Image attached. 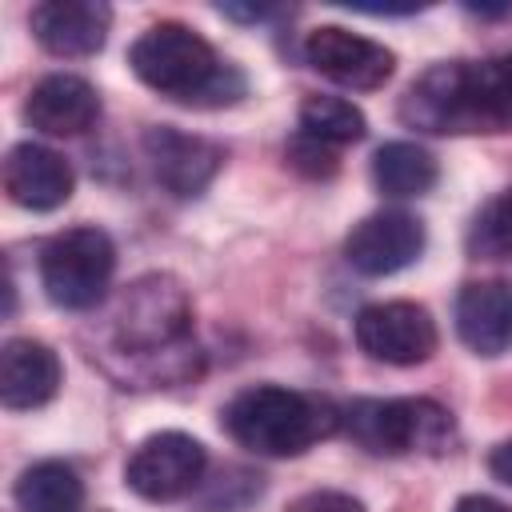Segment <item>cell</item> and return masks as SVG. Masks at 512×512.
I'll return each mask as SVG.
<instances>
[{
    "label": "cell",
    "instance_id": "cell-1",
    "mask_svg": "<svg viewBox=\"0 0 512 512\" xmlns=\"http://www.w3.org/2000/svg\"><path fill=\"white\" fill-rule=\"evenodd\" d=\"M128 64L140 84L188 108H224L248 92L244 72L220 60V52L180 20H164L140 32L128 48Z\"/></svg>",
    "mask_w": 512,
    "mask_h": 512
},
{
    "label": "cell",
    "instance_id": "cell-2",
    "mask_svg": "<svg viewBox=\"0 0 512 512\" xmlns=\"http://www.w3.org/2000/svg\"><path fill=\"white\" fill-rule=\"evenodd\" d=\"M400 120L432 136L512 132V108L500 96L492 60H444L424 68L400 100Z\"/></svg>",
    "mask_w": 512,
    "mask_h": 512
},
{
    "label": "cell",
    "instance_id": "cell-3",
    "mask_svg": "<svg viewBox=\"0 0 512 512\" xmlns=\"http://www.w3.org/2000/svg\"><path fill=\"white\" fill-rule=\"evenodd\" d=\"M220 424L240 448L256 456H300L340 432V408L312 392L256 384L224 404Z\"/></svg>",
    "mask_w": 512,
    "mask_h": 512
},
{
    "label": "cell",
    "instance_id": "cell-4",
    "mask_svg": "<svg viewBox=\"0 0 512 512\" xmlns=\"http://www.w3.org/2000/svg\"><path fill=\"white\" fill-rule=\"evenodd\" d=\"M340 428L372 456H436L452 444V412L428 396H360L340 408Z\"/></svg>",
    "mask_w": 512,
    "mask_h": 512
},
{
    "label": "cell",
    "instance_id": "cell-5",
    "mask_svg": "<svg viewBox=\"0 0 512 512\" xmlns=\"http://www.w3.org/2000/svg\"><path fill=\"white\" fill-rule=\"evenodd\" d=\"M116 272V248L104 228L80 224L56 232L40 248V284L56 308L88 312L104 300Z\"/></svg>",
    "mask_w": 512,
    "mask_h": 512
},
{
    "label": "cell",
    "instance_id": "cell-6",
    "mask_svg": "<svg viewBox=\"0 0 512 512\" xmlns=\"http://www.w3.org/2000/svg\"><path fill=\"white\" fill-rule=\"evenodd\" d=\"M192 332V300L176 276L152 272L128 284L116 308V344L128 356H176Z\"/></svg>",
    "mask_w": 512,
    "mask_h": 512
},
{
    "label": "cell",
    "instance_id": "cell-7",
    "mask_svg": "<svg viewBox=\"0 0 512 512\" xmlns=\"http://www.w3.org/2000/svg\"><path fill=\"white\" fill-rule=\"evenodd\" d=\"M352 332H356V344L364 356L392 364V368L424 364L440 344L436 320L428 316V308H420L412 300H384V304L360 308Z\"/></svg>",
    "mask_w": 512,
    "mask_h": 512
},
{
    "label": "cell",
    "instance_id": "cell-8",
    "mask_svg": "<svg viewBox=\"0 0 512 512\" xmlns=\"http://www.w3.org/2000/svg\"><path fill=\"white\" fill-rule=\"evenodd\" d=\"M208 468V452L196 436L188 432H156L148 436L124 464V484L144 496V500H180L188 492H196V484L204 480Z\"/></svg>",
    "mask_w": 512,
    "mask_h": 512
},
{
    "label": "cell",
    "instance_id": "cell-9",
    "mask_svg": "<svg viewBox=\"0 0 512 512\" xmlns=\"http://www.w3.org/2000/svg\"><path fill=\"white\" fill-rule=\"evenodd\" d=\"M304 60L320 76H328L332 84L352 88V92L380 88L392 76V68H396L392 48H384V44H376L368 36H356L348 28H336V24H324V28H312L308 32Z\"/></svg>",
    "mask_w": 512,
    "mask_h": 512
},
{
    "label": "cell",
    "instance_id": "cell-10",
    "mask_svg": "<svg viewBox=\"0 0 512 512\" xmlns=\"http://www.w3.org/2000/svg\"><path fill=\"white\" fill-rule=\"evenodd\" d=\"M420 252H424V224L404 208H380L364 216L344 240L348 264L364 276H392L416 264Z\"/></svg>",
    "mask_w": 512,
    "mask_h": 512
},
{
    "label": "cell",
    "instance_id": "cell-11",
    "mask_svg": "<svg viewBox=\"0 0 512 512\" xmlns=\"http://www.w3.org/2000/svg\"><path fill=\"white\" fill-rule=\"evenodd\" d=\"M144 156L152 164V176L172 196H196L212 184V176L224 164V148L208 136H192L168 124H156L144 132Z\"/></svg>",
    "mask_w": 512,
    "mask_h": 512
},
{
    "label": "cell",
    "instance_id": "cell-12",
    "mask_svg": "<svg viewBox=\"0 0 512 512\" xmlns=\"http://www.w3.org/2000/svg\"><path fill=\"white\" fill-rule=\"evenodd\" d=\"M72 184H76L72 164L60 152H52L36 140L16 144L4 160V192H8L12 204H20L28 212L60 208L72 196Z\"/></svg>",
    "mask_w": 512,
    "mask_h": 512
},
{
    "label": "cell",
    "instance_id": "cell-13",
    "mask_svg": "<svg viewBox=\"0 0 512 512\" xmlns=\"http://www.w3.org/2000/svg\"><path fill=\"white\" fill-rule=\"evenodd\" d=\"M24 120L44 136H80L100 120V96L84 76L52 72L32 84Z\"/></svg>",
    "mask_w": 512,
    "mask_h": 512
},
{
    "label": "cell",
    "instance_id": "cell-14",
    "mask_svg": "<svg viewBox=\"0 0 512 512\" xmlns=\"http://www.w3.org/2000/svg\"><path fill=\"white\" fill-rule=\"evenodd\" d=\"M112 8L100 0H48L32 8V32L52 56H92L104 48Z\"/></svg>",
    "mask_w": 512,
    "mask_h": 512
},
{
    "label": "cell",
    "instance_id": "cell-15",
    "mask_svg": "<svg viewBox=\"0 0 512 512\" xmlns=\"http://www.w3.org/2000/svg\"><path fill=\"white\" fill-rule=\"evenodd\" d=\"M456 332L476 356L512 348V280H472L456 296Z\"/></svg>",
    "mask_w": 512,
    "mask_h": 512
},
{
    "label": "cell",
    "instance_id": "cell-16",
    "mask_svg": "<svg viewBox=\"0 0 512 512\" xmlns=\"http://www.w3.org/2000/svg\"><path fill=\"white\" fill-rule=\"evenodd\" d=\"M64 368L60 356L28 336H12L0 352V404L12 412L40 408L60 392Z\"/></svg>",
    "mask_w": 512,
    "mask_h": 512
},
{
    "label": "cell",
    "instance_id": "cell-17",
    "mask_svg": "<svg viewBox=\"0 0 512 512\" xmlns=\"http://www.w3.org/2000/svg\"><path fill=\"white\" fill-rule=\"evenodd\" d=\"M436 176H440L436 156L412 140H388L372 156V180L392 200H412V196L432 192Z\"/></svg>",
    "mask_w": 512,
    "mask_h": 512
},
{
    "label": "cell",
    "instance_id": "cell-18",
    "mask_svg": "<svg viewBox=\"0 0 512 512\" xmlns=\"http://www.w3.org/2000/svg\"><path fill=\"white\" fill-rule=\"evenodd\" d=\"M16 504L24 512H80L84 508V484L72 464L64 460H40L20 472L16 480Z\"/></svg>",
    "mask_w": 512,
    "mask_h": 512
},
{
    "label": "cell",
    "instance_id": "cell-19",
    "mask_svg": "<svg viewBox=\"0 0 512 512\" xmlns=\"http://www.w3.org/2000/svg\"><path fill=\"white\" fill-rule=\"evenodd\" d=\"M300 132L320 140V144H332V148H344V144H356L364 140L368 124H364V112L344 100V96H308L300 104Z\"/></svg>",
    "mask_w": 512,
    "mask_h": 512
},
{
    "label": "cell",
    "instance_id": "cell-20",
    "mask_svg": "<svg viewBox=\"0 0 512 512\" xmlns=\"http://www.w3.org/2000/svg\"><path fill=\"white\" fill-rule=\"evenodd\" d=\"M468 252L476 260H512V188H504L476 212L468 228Z\"/></svg>",
    "mask_w": 512,
    "mask_h": 512
},
{
    "label": "cell",
    "instance_id": "cell-21",
    "mask_svg": "<svg viewBox=\"0 0 512 512\" xmlns=\"http://www.w3.org/2000/svg\"><path fill=\"white\" fill-rule=\"evenodd\" d=\"M288 164L292 168H300L304 176H332L336 172V148L332 144H320V140H312V136H304V132H296L292 136V144H288Z\"/></svg>",
    "mask_w": 512,
    "mask_h": 512
},
{
    "label": "cell",
    "instance_id": "cell-22",
    "mask_svg": "<svg viewBox=\"0 0 512 512\" xmlns=\"http://www.w3.org/2000/svg\"><path fill=\"white\" fill-rule=\"evenodd\" d=\"M296 512H364V504L348 492H312L296 504Z\"/></svg>",
    "mask_w": 512,
    "mask_h": 512
},
{
    "label": "cell",
    "instance_id": "cell-23",
    "mask_svg": "<svg viewBox=\"0 0 512 512\" xmlns=\"http://www.w3.org/2000/svg\"><path fill=\"white\" fill-rule=\"evenodd\" d=\"M488 472H492L500 484L512 488V440H504V444L492 448V456H488Z\"/></svg>",
    "mask_w": 512,
    "mask_h": 512
},
{
    "label": "cell",
    "instance_id": "cell-24",
    "mask_svg": "<svg viewBox=\"0 0 512 512\" xmlns=\"http://www.w3.org/2000/svg\"><path fill=\"white\" fill-rule=\"evenodd\" d=\"M452 512H512V508H508V504H500V500H492V496L472 492V496H460Z\"/></svg>",
    "mask_w": 512,
    "mask_h": 512
}]
</instances>
